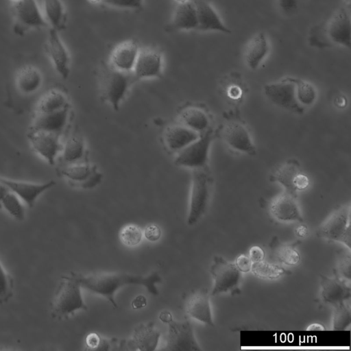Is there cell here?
<instances>
[{
  "instance_id": "1",
  "label": "cell",
  "mask_w": 351,
  "mask_h": 351,
  "mask_svg": "<svg viewBox=\"0 0 351 351\" xmlns=\"http://www.w3.org/2000/svg\"><path fill=\"white\" fill-rule=\"evenodd\" d=\"M72 273L82 288L108 300L114 308L117 307L115 293L123 287L142 286L149 293L158 295L159 292L156 285L162 281L158 271L147 275L125 272H95L88 274Z\"/></svg>"
},
{
  "instance_id": "2",
  "label": "cell",
  "mask_w": 351,
  "mask_h": 351,
  "mask_svg": "<svg viewBox=\"0 0 351 351\" xmlns=\"http://www.w3.org/2000/svg\"><path fill=\"white\" fill-rule=\"evenodd\" d=\"M350 8L340 7L328 18L313 25L307 34L310 47L324 49L334 47L350 48L351 22Z\"/></svg>"
},
{
  "instance_id": "3",
  "label": "cell",
  "mask_w": 351,
  "mask_h": 351,
  "mask_svg": "<svg viewBox=\"0 0 351 351\" xmlns=\"http://www.w3.org/2000/svg\"><path fill=\"white\" fill-rule=\"evenodd\" d=\"M82 287L72 272L61 277L50 302L51 315L63 319L78 311H86L87 306L82 295Z\"/></svg>"
},
{
  "instance_id": "4",
  "label": "cell",
  "mask_w": 351,
  "mask_h": 351,
  "mask_svg": "<svg viewBox=\"0 0 351 351\" xmlns=\"http://www.w3.org/2000/svg\"><path fill=\"white\" fill-rule=\"evenodd\" d=\"M102 99L117 111L136 82L132 73H123L102 63L99 71Z\"/></svg>"
},
{
  "instance_id": "5",
  "label": "cell",
  "mask_w": 351,
  "mask_h": 351,
  "mask_svg": "<svg viewBox=\"0 0 351 351\" xmlns=\"http://www.w3.org/2000/svg\"><path fill=\"white\" fill-rule=\"evenodd\" d=\"M211 194V182L204 169L193 171L186 224L193 226L204 217L208 208Z\"/></svg>"
},
{
  "instance_id": "6",
  "label": "cell",
  "mask_w": 351,
  "mask_h": 351,
  "mask_svg": "<svg viewBox=\"0 0 351 351\" xmlns=\"http://www.w3.org/2000/svg\"><path fill=\"white\" fill-rule=\"evenodd\" d=\"M350 206L344 204L335 209L317 228V237L342 243L350 251Z\"/></svg>"
},
{
  "instance_id": "7",
  "label": "cell",
  "mask_w": 351,
  "mask_h": 351,
  "mask_svg": "<svg viewBox=\"0 0 351 351\" xmlns=\"http://www.w3.org/2000/svg\"><path fill=\"white\" fill-rule=\"evenodd\" d=\"M213 280L211 296L236 293L239 291L242 273L231 263L220 256H215L210 268Z\"/></svg>"
},
{
  "instance_id": "8",
  "label": "cell",
  "mask_w": 351,
  "mask_h": 351,
  "mask_svg": "<svg viewBox=\"0 0 351 351\" xmlns=\"http://www.w3.org/2000/svg\"><path fill=\"white\" fill-rule=\"evenodd\" d=\"M14 34L23 36L33 29L47 27V20L42 14L36 0H21L13 3Z\"/></svg>"
},
{
  "instance_id": "9",
  "label": "cell",
  "mask_w": 351,
  "mask_h": 351,
  "mask_svg": "<svg viewBox=\"0 0 351 351\" xmlns=\"http://www.w3.org/2000/svg\"><path fill=\"white\" fill-rule=\"evenodd\" d=\"M212 142V132L208 130L193 142L175 154L174 163L180 167L203 169L208 162Z\"/></svg>"
},
{
  "instance_id": "10",
  "label": "cell",
  "mask_w": 351,
  "mask_h": 351,
  "mask_svg": "<svg viewBox=\"0 0 351 351\" xmlns=\"http://www.w3.org/2000/svg\"><path fill=\"white\" fill-rule=\"evenodd\" d=\"M168 325L167 339L163 350L166 351H199L193 326L189 319L171 320Z\"/></svg>"
},
{
  "instance_id": "11",
  "label": "cell",
  "mask_w": 351,
  "mask_h": 351,
  "mask_svg": "<svg viewBox=\"0 0 351 351\" xmlns=\"http://www.w3.org/2000/svg\"><path fill=\"white\" fill-rule=\"evenodd\" d=\"M264 94L274 105L295 114H302L304 107L295 97V78L286 77L264 86Z\"/></svg>"
},
{
  "instance_id": "12",
  "label": "cell",
  "mask_w": 351,
  "mask_h": 351,
  "mask_svg": "<svg viewBox=\"0 0 351 351\" xmlns=\"http://www.w3.org/2000/svg\"><path fill=\"white\" fill-rule=\"evenodd\" d=\"M164 70V57L154 47L141 48L133 71L136 81L159 78Z\"/></svg>"
},
{
  "instance_id": "13",
  "label": "cell",
  "mask_w": 351,
  "mask_h": 351,
  "mask_svg": "<svg viewBox=\"0 0 351 351\" xmlns=\"http://www.w3.org/2000/svg\"><path fill=\"white\" fill-rule=\"evenodd\" d=\"M27 138L33 149L49 165H53L61 154L60 135L41 130H29Z\"/></svg>"
},
{
  "instance_id": "14",
  "label": "cell",
  "mask_w": 351,
  "mask_h": 351,
  "mask_svg": "<svg viewBox=\"0 0 351 351\" xmlns=\"http://www.w3.org/2000/svg\"><path fill=\"white\" fill-rule=\"evenodd\" d=\"M45 48L56 72L62 79L66 80L71 71V58L58 31L50 28Z\"/></svg>"
},
{
  "instance_id": "15",
  "label": "cell",
  "mask_w": 351,
  "mask_h": 351,
  "mask_svg": "<svg viewBox=\"0 0 351 351\" xmlns=\"http://www.w3.org/2000/svg\"><path fill=\"white\" fill-rule=\"evenodd\" d=\"M140 49L136 40H122L112 49L108 63L117 71L132 73Z\"/></svg>"
},
{
  "instance_id": "16",
  "label": "cell",
  "mask_w": 351,
  "mask_h": 351,
  "mask_svg": "<svg viewBox=\"0 0 351 351\" xmlns=\"http://www.w3.org/2000/svg\"><path fill=\"white\" fill-rule=\"evenodd\" d=\"M0 181L9 191L15 193L29 208L34 207L38 197L46 191L56 185V182L49 180L36 183L23 180H12L0 176Z\"/></svg>"
},
{
  "instance_id": "17",
  "label": "cell",
  "mask_w": 351,
  "mask_h": 351,
  "mask_svg": "<svg viewBox=\"0 0 351 351\" xmlns=\"http://www.w3.org/2000/svg\"><path fill=\"white\" fill-rule=\"evenodd\" d=\"M319 283L320 297L324 304L335 306L350 299V282L335 274L333 277L320 275Z\"/></svg>"
},
{
  "instance_id": "18",
  "label": "cell",
  "mask_w": 351,
  "mask_h": 351,
  "mask_svg": "<svg viewBox=\"0 0 351 351\" xmlns=\"http://www.w3.org/2000/svg\"><path fill=\"white\" fill-rule=\"evenodd\" d=\"M269 212L274 219L282 223L304 221L297 195L285 191L271 202Z\"/></svg>"
},
{
  "instance_id": "19",
  "label": "cell",
  "mask_w": 351,
  "mask_h": 351,
  "mask_svg": "<svg viewBox=\"0 0 351 351\" xmlns=\"http://www.w3.org/2000/svg\"><path fill=\"white\" fill-rule=\"evenodd\" d=\"M197 16V30L231 34V29L224 24L209 0H191Z\"/></svg>"
},
{
  "instance_id": "20",
  "label": "cell",
  "mask_w": 351,
  "mask_h": 351,
  "mask_svg": "<svg viewBox=\"0 0 351 351\" xmlns=\"http://www.w3.org/2000/svg\"><path fill=\"white\" fill-rule=\"evenodd\" d=\"M208 291L202 289L192 292L186 298L185 311L188 316L204 324L215 325Z\"/></svg>"
},
{
  "instance_id": "21",
  "label": "cell",
  "mask_w": 351,
  "mask_h": 351,
  "mask_svg": "<svg viewBox=\"0 0 351 351\" xmlns=\"http://www.w3.org/2000/svg\"><path fill=\"white\" fill-rule=\"evenodd\" d=\"M226 144L233 149L250 155L256 154V148L247 129L241 123L230 122L222 132Z\"/></svg>"
},
{
  "instance_id": "22",
  "label": "cell",
  "mask_w": 351,
  "mask_h": 351,
  "mask_svg": "<svg viewBox=\"0 0 351 351\" xmlns=\"http://www.w3.org/2000/svg\"><path fill=\"white\" fill-rule=\"evenodd\" d=\"M160 335L154 322L142 323L133 330L128 345L135 350L154 351L158 346Z\"/></svg>"
},
{
  "instance_id": "23",
  "label": "cell",
  "mask_w": 351,
  "mask_h": 351,
  "mask_svg": "<svg viewBox=\"0 0 351 351\" xmlns=\"http://www.w3.org/2000/svg\"><path fill=\"white\" fill-rule=\"evenodd\" d=\"M199 135L178 122L167 126L163 132V141L170 152L176 154L195 141Z\"/></svg>"
},
{
  "instance_id": "24",
  "label": "cell",
  "mask_w": 351,
  "mask_h": 351,
  "mask_svg": "<svg viewBox=\"0 0 351 351\" xmlns=\"http://www.w3.org/2000/svg\"><path fill=\"white\" fill-rule=\"evenodd\" d=\"M197 21L194 5L191 0L177 3L173 15L165 26L168 32L197 30Z\"/></svg>"
},
{
  "instance_id": "25",
  "label": "cell",
  "mask_w": 351,
  "mask_h": 351,
  "mask_svg": "<svg viewBox=\"0 0 351 351\" xmlns=\"http://www.w3.org/2000/svg\"><path fill=\"white\" fill-rule=\"evenodd\" d=\"M69 114L70 106L53 112L37 114L29 129L61 135L68 123Z\"/></svg>"
},
{
  "instance_id": "26",
  "label": "cell",
  "mask_w": 351,
  "mask_h": 351,
  "mask_svg": "<svg viewBox=\"0 0 351 351\" xmlns=\"http://www.w3.org/2000/svg\"><path fill=\"white\" fill-rule=\"evenodd\" d=\"M269 51V44L265 32H259L248 41L244 51V60L252 70L256 69Z\"/></svg>"
},
{
  "instance_id": "27",
  "label": "cell",
  "mask_w": 351,
  "mask_h": 351,
  "mask_svg": "<svg viewBox=\"0 0 351 351\" xmlns=\"http://www.w3.org/2000/svg\"><path fill=\"white\" fill-rule=\"evenodd\" d=\"M178 117L180 123L199 134L208 130L210 119L202 108L185 106L179 110Z\"/></svg>"
},
{
  "instance_id": "28",
  "label": "cell",
  "mask_w": 351,
  "mask_h": 351,
  "mask_svg": "<svg viewBox=\"0 0 351 351\" xmlns=\"http://www.w3.org/2000/svg\"><path fill=\"white\" fill-rule=\"evenodd\" d=\"M93 164L83 160L66 164L60 167L58 172L75 186L84 189L89 178L97 171Z\"/></svg>"
},
{
  "instance_id": "29",
  "label": "cell",
  "mask_w": 351,
  "mask_h": 351,
  "mask_svg": "<svg viewBox=\"0 0 351 351\" xmlns=\"http://www.w3.org/2000/svg\"><path fill=\"white\" fill-rule=\"evenodd\" d=\"M300 243V240H298L291 244L285 243L274 236L269 243V247L278 261L287 266H295L301 259L300 254L296 248Z\"/></svg>"
},
{
  "instance_id": "30",
  "label": "cell",
  "mask_w": 351,
  "mask_h": 351,
  "mask_svg": "<svg viewBox=\"0 0 351 351\" xmlns=\"http://www.w3.org/2000/svg\"><path fill=\"white\" fill-rule=\"evenodd\" d=\"M301 173L302 171L298 162L289 160L276 171L274 178L284 187L285 192L297 195L295 182Z\"/></svg>"
},
{
  "instance_id": "31",
  "label": "cell",
  "mask_w": 351,
  "mask_h": 351,
  "mask_svg": "<svg viewBox=\"0 0 351 351\" xmlns=\"http://www.w3.org/2000/svg\"><path fill=\"white\" fill-rule=\"evenodd\" d=\"M42 84L43 75L34 66H25L16 75V86L23 94L29 95L36 93L40 89Z\"/></svg>"
},
{
  "instance_id": "32",
  "label": "cell",
  "mask_w": 351,
  "mask_h": 351,
  "mask_svg": "<svg viewBox=\"0 0 351 351\" xmlns=\"http://www.w3.org/2000/svg\"><path fill=\"white\" fill-rule=\"evenodd\" d=\"M44 10L51 28L58 32L66 29L67 13L62 0H44Z\"/></svg>"
},
{
  "instance_id": "33",
  "label": "cell",
  "mask_w": 351,
  "mask_h": 351,
  "mask_svg": "<svg viewBox=\"0 0 351 351\" xmlns=\"http://www.w3.org/2000/svg\"><path fill=\"white\" fill-rule=\"evenodd\" d=\"M70 106L67 96L58 89L47 91L40 99L37 106V114L56 112Z\"/></svg>"
},
{
  "instance_id": "34",
  "label": "cell",
  "mask_w": 351,
  "mask_h": 351,
  "mask_svg": "<svg viewBox=\"0 0 351 351\" xmlns=\"http://www.w3.org/2000/svg\"><path fill=\"white\" fill-rule=\"evenodd\" d=\"M86 147L84 139L80 135L70 136L62 144L61 156L66 164L83 160Z\"/></svg>"
},
{
  "instance_id": "35",
  "label": "cell",
  "mask_w": 351,
  "mask_h": 351,
  "mask_svg": "<svg viewBox=\"0 0 351 351\" xmlns=\"http://www.w3.org/2000/svg\"><path fill=\"white\" fill-rule=\"evenodd\" d=\"M252 273L256 277L263 280H276L291 272L278 265L263 261L253 263Z\"/></svg>"
},
{
  "instance_id": "36",
  "label": "cell",
  "mask_w": 351,
  "mask_h": 351,
  "mask_svg": "<svg viewBox=\"0 0 351 351\" xmlns=\"http://www.w3.org/2000/svg\"><path fill=\"white\" fill-rule=\"evenodd\" d=\"M295 97L298 103L304 106L314 104L317 99V91L314 86L308 82L295 78Z\"/></svg>"
},
{
  "instance_id": "37",
  "label": "cell",
  "mask_w": 351,
  "mask_h": 351,
  "mask_svg": "<svg viewBox=\"0 0 351 351\" xmlns=\"http://www.w3.org/2000/svg\"><path fill=\"white\" fill-rule=\"evenodd\" d=\"M348 301L340 302L334 306L335 310L332 319V329L343 330L351 324L350 306Z\"/></svg>"
},
{
  "instance_id": "38",
  "label": "cell",
  "mask_w": 351,
  "mask_h": 351,
  "mask_svg": "<svg viewBox=\"0 0 351 351\" xmlns=\"http://www.w3.org/2000/svg\"><path fill=\"white\" fill-rule=\"evenodd\" d=\"M21 199L9 191L2 199L0 208L3 207L12 217L18 221L25 218V210Z\"/></svg>"
},
{
  "instance_id": "39",
  "label": "cell",
  "mask_w": 351,
  "mask_h": 351,
  "mask_svg": "<svg viewBox=\"0 0 351 351\" xmlns=\"http://www.w3.org/2000/svg\"><path fill=\"white\" fill-rule=\"evenodd\" d=\"M119 236L123 245L133 247L141 242L143 232L140 227L135 224H127L122 227Z\"/></svg>"
},
{
  "instance_id": "40",
  "label": "cell",
  "mask_w": 351,
  "mask_h": 351,
  "mask_svg": "<svg viewBox=\"0 0 351 351\" xmlns=\"http://www.w3.org/2000/svg\"><path fill=\"white\" fill-rule=\"evenodd\" d=\"M14 280L0 263V304L8 302L13 295Z\"/></svg>"
},
{
  "instance_id": "41",
  "label": "cell",
  "mask_w": 351,
  "mask_h": 351,
  "mask_svg": "<svg viewBox=\"0 0 351 351\" xmlns=\"http://www.w3.org/2000/svg\"><path fill=\"white\" fill-rule=\"evenodd\" d=\"M351 256L350 252L340 255L338 258L335 274L339 277L350 282L351 278Z\"/></svg>"
},
{
  "instance_id": "42",
  "label": "cell",
  "mask_w": 351,
  "mask_h": 351,
  "mask_svg": "<svg viewBox=\"0 0 351 351\" xmlns=\"http://www.w3.org/2000/svg\"><path fill=\"white\" fill-rule=\"evenodd\" d=\"M143 3V0H103L101 4L117 9L140 11Z\"/></svg>"
},
{
  "instance_id": "43",
  "label": "cell",
  "mask_w": 351,
  "mask_h": 351,
  "mask_svg": "<svg viewBox=\"0 0 351 351\" xmlns=\"http://www.w3.org/2000/svg\"><path fill=\"white\" fill-rule=\"evenodd\" d=\"M276 3L282 15L291 17L298 10L300 0H276Z\"/></svg>"
},
{
  "instance_id": "44",
  "label": "cell",
  "mask_w": 351,
  "mask_h": 351,
  "mask_svg": "<svg viewBox=\"0 0 351 351\" xmlns=\"http://www.w3.org/2000/svg\"><path fill=\"white\" fill-rule=\"evenodd\" d=\"M161 234L162 232L160 227L154 223L147 225L143 232L145 239L150 242H155L159 240Z\"/></svg>"
},
{
  "instance_id": "45",
  "label": "cell",
  "mask_w": 351,
  "mask_h": 351,
  "mask_svg": "<svg viewBox=\"0 0 351 351\" xmlns=\"http://www.w3.org/2000/svg\"><path fill=\"white\" fill-rule=\"evenodd\" d=\"M86 346L90 350L101 349V346H106L101 336L96 332L89 333L86 337Z\"/></svg>"
},
{
  "instance_id": "46",
  "label": "cell",
  "mask_w": 351,
  "mask_h": 351,
  "mask_svg": "<svg viewBox=\"0 0 351 351\" xmlns=\"http://www.w3.org/2000/svg\"><path fill=\"white\" fill-rule=\"evenodd\" d=\"M234 264L241 273H248L251 271L253 263L248 256L240 254Z\"/></svg>"
},
{
  "instance_id": "47",
  "label": "cell",
  "mask_w": 351,
  "mask_h": 351,
  "mask_svg": "<svg viewBox=\"0 0 351 351\" xmlns=\"http://www.w3.org/2000/svg\"><path fill=\"white\" fill-rule=\"evenodd\" d=\"M248 256L252 263H257L265 260V254L261 247L258 245H253L249 250Z\"/></svg>"
},
{
  "instance_id": "48",
  "label": "cell",
  "mask_w": 351,
  "mask_h": 351,
  "mask_svg": "<svg viewBox=\"0 0 351 351\" xmlns=\"http://www.w3.org/2000/svg\"><path fill=\"white\" fill-rule=\"evenodd\" d=\"M147 305V299L143 295L136 296L132 302V307L134 309H140Z\"/></svg>"
},
{
  "instance_id": "49",
  "label": "cell",
  "mask_w": 351,
  "mask_h": 351,
  "mask_svg": "<svg viewBox=\"0 0 351 351\" xmlns=\"http://www.w3.org/2000/svg\"><path fill=\"white\" fill-rule=\"evenodd\" d=\"M295 233L299 238L304 239L308 234V230L305 225H298L295 229Z\"/></svg>"
},
{
  "instance_id": "50",
  "label": "cell",
  "mask_w": 351,
  "mask_h": 351,
  "mask_svg": "<svg viewBox=\"0 0 351 351\" xmlns=\"http://www.w3.org/2000/svg\"><path fill=\"white\" fill-rule=\"evenodd\" d=\"M158 317L159 319L165 324H167L173 319V315L169 311H161Z\"/></svg>"
},
{
  "instance_id": "51",
  "label": "cell",
  "mask_w": 351,
  "mask_h": 351,
  "mask_svg": "<svg viewBox=\"0 0 351 351\" xmlns=\"http://www.w3.org/2000/svg\"><path fill=\"white\" fill-rule=\"evenodd\" d=\"M307 330H313V331H322L325 330V327L319 323H313L311 324L309 326L306 328Z\"/></svg>"
},
{
  "instance_id": "52",
  "label": "cell",
  "mask_w": 351,
  "mask_h": 351,
  "mask_svg": "<svg viewBox=\"0 0 351 351\" xmlns=\"http://www.w3.org/2000/svg\"><path fill=\"white\" fill-rule=\"evenodd\" d=\"M8 191L9 189L7 188V186L0 181V204L2 199Z\"/></svg>"
},
{
  "instance_id": "53",
  "label": "cell",
  "mask_w": 351,
  "mask_h": 351,
  "mask_svg": "<svg viewBox=\"0 0 351 351\" xmlns=\"http://www.w3.org/2000/svg\"><path fill=\"white\" fill-rule=\"evenodd\" d=\"M92 3H102L103 0H88Z\"/></svg>"
},
{
  "instance_id": "54",
  "label": "cell",
  "mask_w": 351,
  "mask_h": 351,
  "mask_svg": "<svg viewBox=\"0 0 351 351\" xmlns=\"http://www.w3.org/2000/svg\"><path fill=\"white\" fill-rule=\"evenodd\" d=\"M174 1L176 2V3H184L186 1H188L189 0H174Z\"/></svg>"
},
{
  "instance_id": "55",
  "label": "cell",
  "mask_w": 351,
  "mask_h": 351,
  "mask_svg": "<svg viewBox=\"0 0 351 351\" xmlns=\"http://www.w3.org/2000/svg\"><path fill=\"white\" fill-rule=\"evenodd\" d=\"M346 1V3L348 4V6H350V0H345Z\"/></svg>"
},
{
  "instance_id": "56",
  "label": "cell",
  "mask_w": 351,
  "mask_h": 351,
  "mask_svg": "<svg viewBox=\"0 0 351 351\" xmlns=\"http://www.w3.org/2000/svg\"><path fill=\"white\" fill-rule=\"evenodd\" d=\"M10 1H12V3H15V2H18L21 0H10Z\"/></svg>"
}]
</instances>
